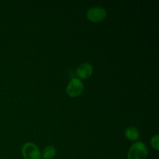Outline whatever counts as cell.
Instances as JSON below:
<instances>
[{"mask_svg":"<svg viewBox=\"0 0 159 159\" xmlns=\"http://www.w3.org/2000/svg\"><path fill=\"white\" fill-rule=\"evenodd\" d=\"M148 149L144 143L138 141L132 144L128 152L127 159H146L148 157Z\"/></svg>","mask_w":159,"mask_h":159,"instance_id":"6da1fadb","label":"cell"},{"mask_svg":"<svg viewBox=\"0 0 159 159\" xmlns=\"http://www.w3.org/2000/svg\"><path fill=\"white\" fill-rule=\"evenodd\" d=\"M22 154L24 159H40L41 153L38 148L31 142L25 143L22 148Z\"/></svg>","mask_w":159,"mask_h":159,"instance_id":"7a4b0ae2","label":"cell"},{"mask_svg":"<svg viewBox=\"0 0 159 159\" xmlns=\"http://www.w3.org/2000/svg\"><path fill=\"white\" fill-rule=\"evenodd\" d=\"M83 89V82L78 78H73L67 85L66 93L71 97H76L82 93Z\"/></svg>","mask_w":159,"mask_h":159,"instance_id":"3957f363","label":"cell"},{"mask_svg":"<svg viewBox=\"0 0 159 159\" xmlns=\"http://www.w3.org/2000/svg\"><path fill=\"white\" fill-rule=\"evenodd\" d=\"M107 11L105 9L99 6L90 8L86 12V16L89 21L98 23L104 20L107 17Z\"/></svg>","mask_w":159,"mask_h":159,"instance_id":"277c9868","label":"cell"},{"mask_svg":"<svg viewBox=\"0 0 159 159\" xmlns=\"http://www.w3.org/2000/svg\"><path fill=\"white\" fill-rule=\"evenodd\" d=\"M93 71V68L90 64L83 63L79 65V68H77L76 74L79 76V78L82 79H89L92 75Z\"/></svg>","mask_w":159,"mask_h":159,"instance_id":"5b68a950","label":"cell"},{"mask_svg":"<svg viewBox=\"0 0 159 159\" xmlns=\"http://www.w3.org/2000/svg\"><path fill=\"white\" fill-rule=\"evenodd\" d=\"M126 138H127L130 141H136L139 138L140 133L137 128L134 127H129L126 128L125 132H124Z\"/></svg>","mask_w":159,"mask_h":159,"instance_id":"8992f818","label":"cell"},{"mask_svg":"<svg viewBox=\"0 0 159 159\" xmlns=\"http://www.w3.org/2000/svg\"><path fill=\"white\" fill-rule=\"evenodd\" d=\"M56 155V149L53 146H48L44 148L42 152L41 157L43 159H51Z\"/></svg>","mask_w":159,"mask_h":159,"instance_id":"52a82bcc","label":"cell"},{"mask_svg":"<svg viewBox=\"0 0 159 159\" xmlns=\"http://www.w3.org/2000/svg\"><path fill=\"white\" fill-rule=\"evenodd\" d=\"M151 144H152V146L155 150H158V134L155 135L152 138V140H151Z\"/></svg>","mask_w":159,"mask_h":159,"instance_id":"ba28073f","label":"cell"}]
</instances>
